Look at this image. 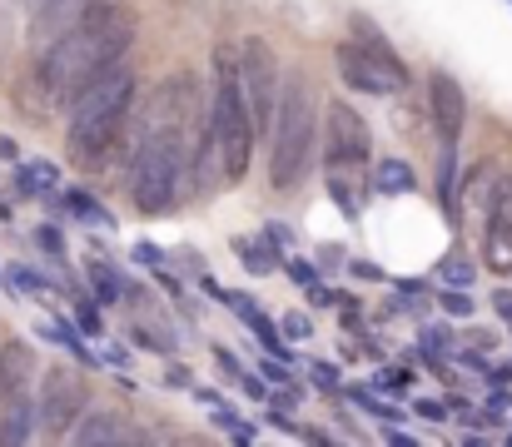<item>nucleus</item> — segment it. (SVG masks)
I'll list each match as a JSON object with an SVG mask.
<instances>
[{"label": "nucleus", "mask_w": 512, "mask_h": 447, "mask_svg": "<svg viewBox=\"0 0 512 447\" xmlns=\"http://www.w3.org/2000/svg\"><path fill=\"white\" fill-rule=\"evenodd\" d=\"M135 35V20L120 0H90L75 30H65L40 60V90L55 105H70L100 70H110Z\"/></svg>", "instance_id": "f257e3e1"}, {"label": "nucleus", "mask_w": 512, "mask_h": 447, "mask_svg": "<svg viewBox=\"0 0 512 447\" xmlns=\"http://www.w3.org/2000/svg\"><path fill=\"white\" fill-rule=\"evenodd\" d=\"M135 100V70L125 60H115L110 70H100L75 100H70V149L80 164H100L110 159L120 135H125V115Z\"/></svg>", "instance_id": "f03ea898"}, {"label": "nucleus", "mask_w": 512, "mask_h": 447, "mask_svg": "<svg viewBox=\"0 0 512 447\" xmlns=\"http://www.w3.org/2000/svg\"><path fill=\"white\" fill-rule=\"evenodd\" d=\"M209 140L219 145L224 179H244L249 159H254V115L244 100V80H239V50H219L214 55V100H209Z\"/></svg>", "instance_id": "7ed1b4c3"}, {"label": "nucleus", "mask_w": 512, "mask_h": 447, "mask_svg": "<svg viewBox=\"0 0 512 447\" xmlns=\"http://www.w3.org/2000/svg\"><path fill=\"white\" fill-rule=\"evenodd\" d=\"M319 140V120H314V90L309 80H289L284 85V105L274 115V140H269V184L274 189H294L314 159Z\"/></svg>", "instance_id": "20e7f679"}, {"label": "nucleus", "mask_w": 512, "mask_h": 447, "mask_svg": "<svg viewBox=\"0 0 512 447\" xmlns=\"http://www.w3.org/2000/svg\"><path fill=\"white\" fill-rule=\"evenodd\" d=\"M239 80H244V100H249L254 130L274 135V115H279V100H284V75H279V60H274L269 40L249 35L239 45Z\"/></svg>", "instance_id": "39448f33"}, {"label": "nucleus", "mask_w": 512, "mask_h": 447, "mask_svg": "<svg viewBox=\"0 0 512 447\" xmlns=\"http://www.w3.org/2000/svg\"><path fill=\"white\" fill-rule=\"evenodd\" d=\"M334 60H339L343 85L358 95H403L408 90V65L393 50H373L363 40H348V45H339Z\"/></svg>", "instance_id": "423d86ee"}, {"label": "nucleus", "mask_w": 512, "mask_h": 447, "mask_svg": "<svg viewBox=\"0 0 512 447\" xmlns=\"http://www.w3.org/2000/svg\"><path fill=\"white\" fill-rule=\"evenodd\" d=\"M40 428H45V438H70V428L80 423V413H85V383L75 378V373H65V368H50L45 373V393H40Z\"/></svg>", "instance_id": "0eeeda50"}, {"label": "nucleus", "mask_w": 512, "mask_h": 447, "mask_svg": "<svg viewBox=\"0 0 512 447\" xmlns=\"http://www.w3.org/2000/svg\"><path fill=\"white\" fill-rule=\"evenodd\" d=\"M329 145H324V154H329V164L334 169H348V164H363L368 159V125H363V115L348 105V100H334L329 105V135H324Z\"/></svg>", "instance_id": "6e6552de"}, {"label": "nucleus", "mask_w": 512, "mask_h": 447, "mask_svg": "<svg viewBox=\"0 0 512 447\" xmlns=\"http://www.w3.org/2000/svg\"><path fill=\"white\" fill-rule=\"evenodd\" d=\"M428 100H433V120H438V135L443 145H458L463 135V120H468V100H463V85L443 70L428 75Z\"/></svg>", "instance_id": "1a4fd4ad"}, {"label": "nucleus", "mask_w": 512, "mask_h": 447, "mask_svg": "<svg viewBox=\"0 0 512 447\" xmlns=\"http://www.w3.org/2000/svg\"><path fill=\"white\" fill-rule=\"evenodd\" d=\"M488 264L498 274L512 269V179H498L493 209H488Z\"/></svg>", "instance_id": "9d476101"}, {"label": "nucleus", "mask_w": 512, "mask_h": 447, "mask_svg": "<svg viewBox=\"0 0 512 447\" xmlns=\"http://www.w3.org/2000/svg\"><path fill=\"white\" fill-rule=\"evenodd\" d=\"M40 378V368H35V353L25 348V343H0V398H15V393H25L30 383Z\"/></svg>", "instance_id": "9b49d317"}, {"label": "nucleus", "mask_w": 512, "mask_h": 447, "mask_svg": "<svg viewBox=\"0 0 512 447\" xmlns=\"http://www.w3.org/2000/svg\"><path fill=\"white\" fill-rule=\"evenodd\" d=\"M70 438L85 447H120V443H130V423L120 413H90V418L80 413V423L70 428Z\"/></svg>", "instance_id": "f8f14e48"}, {"label": "nucleus", "mask_w": 512, "mask_h": 447, "mask_svg": "<svg viewBox=\"0 0 512 447\" xmlns=\"http://www.w3.org/2000/svg\"><path fill=\"white\" fill-rule=\"evenodd\" d=\"M35 428H40V408H35V403H25L20 393H15V398H5L0 443H25V438H35Z\"/></svg>", "instance_id": "ddd939ff"}, {"label": "nucleus", "mask_w": 512, "mask_h": 447, "mask_svg": "<svg viewBox=\"0 0 512 447\" xmlns=\"http://www.w3.org/2000/svg\"><path fill=\"white\" fill-rule=\"evenodd\" d=\"M378 189H383V194H408V189H413V169H408L403 159H383V164H378Z\"/></svg>", "instance_id": "4468645a"}, {"label": "nucleus", "mask_w": 512, "mask_h": 447, "mask_svg": "<svg viewBox=\"0 0 512 447\" xmlns=\"http://www.w3.org/2000/svg\"><path fill=\"white\" fill-rule=\"evenodd\" d=\"M234 249H239V259H244V269H249V274H269V269H274V254H269V249H259V244H244V239H239Z\"/></svg>", "instance_id": "2eb2a0df"}, {"label": "nucleus", "mask_w": 512, "mask_h": 447, "mask_svg": "<svg viewBox=\"0 0 512 447\" xmlns=\"http://www.w3.org/2000/svg\"><path fill=\"white\" fill-rule=\"evenodd\" d=\"M20 179H25V189H50L55 184V164H25Z\"/></svg>", "instance_id": "dca6fc26"}, {"label": "nucleus", "mask_w": 512, "mask_h": 447, "mask_svg": "<svg viewBox=\"0 0 512 447\" xmlns=\"http://www.w3.org/2000/svg\"><path fill=\"white\" fill-rule=\"evenodd\" d=\"M70 204H75V214H85L90 224H110V214H105V209H100L90 194H70Z\"/></svg>", "instance_id": "f3484780"}, {"label": "nucleus", "mask_w": 512, "mask_h": 447, "mask_svg": "<svg viewBox=\"0 0 512 447\" xmlns=\"http://www.w3.org/2000/svg\"><path fill=\"white\" fill-rule=\"evenodd\" d=\"M90 274H95V284H100V298H105V303H115V298H120V284H115V274H110V269H100V264H95Z\"/></svg>", "instance_id": "a211bd4d"}, {"label": "nucleus", "mask_w": 512, "mask_h": 447, "mask_svg": "<svg viewBox=\"0 0 512 447\" xmlns=\"http://www.w3.org/2000/svg\"><path fill=\"white\" fill-rule=\"evenodd\" d=\"M443 308L458 313V318H468V313H473V298L463 294V289H453V294H443Z\"/></svg>", "instance_id": "6ab92c4d"}, {"label": "nucleus", "mask_w": 512, "mask_h": 447, "mask_svg": "<svg viewBox=\"0 0 512 447\" xmlns=\"http://www.w3.org/2000/svg\"><path fill=\"white\" fill-rule=\"evenodd\" d=\"M284 333L289 338H309V318L304 313H284Z\"/></svg>", "instance_id": "aec40b11"}, {"label": "nucleus", "mask_w": 512, "mask_h": 447, "mask_svg": "<svg viewBox=\"0 0 512 447\" xmlns=\"http://www.w3.org/2000/svg\"><path fill=\"white\" fill-rule=\"evenodd\" d=\"M314 383H319V388H334V383H339V368H334V363H314Z\"/></svg>", "instance_id": "412c9836"}, {"label": "nucleus", "mask_w": 512, "mask_h": 447, "mask_svg": "<svg viewBox=\"0 0 512 447\" xmlns=\"http://www.w3.org/2000/svg\"><path fill=\"white\" fill-rule=\"evenodd\" d=\"M443 274H448L453 284H468V279H473V264H458V259H453V264H443Z\"/></svg>", "instance_id": "4be33fe9"}, {"label": "nucleus", "mask_w": 512, "mask_h": 447, "mask_svg": "<svg viewBox=\"0 0 512 447\" xmlns=\"http://www.w3.org/2000/svg\"><path fill=\"white\" fill-rule=\"evenodd\" d=\"M448 338H453L448 328H428V333H423V343H428V353H438V348H448Z\"/></svg>", "instance_id": "5701e85b"}, {"label": "nucleus", "mask_w": 512, "mask_h": 447, "mask_svg": "<svg viewBox=\"0 0 512 447\" xmlns=\"http://www.w3.org/2000/svg\"><path fill=\"white\" fill-rule=\"evenodd\" d=\"M418 418H428V423H443V418H448V408H443V403H418Z\"/></svg>", "instance_id": "b1692460"}, {"label": "nucleus", "mask_w": 512, "mask_h": 447, "mask_svg": "<svg viewBox=\"0 0 512 447\" xmlns=\"http://www.w3.org/2000/svg\"><path fill=\"white\" fill-rule=\"evenodd\" d=\"M35 239H40V249H50V254H60V234H55V229H40Z\"/></svg>", "instance_id": "393cba45"}, {"label": "nucleus", "mask_w": 512, "mask_h": 447, "mask_svg": "<svg viewBox=\"0 0 512 447\" xmlns=\"http://www.w3.org/2000/svg\"><path fill=\"white\" fill-rule=\"evenodd\" d=\"M239 383H244V393H249V398H264V383H259V378H249V373H244Z\"/></svg>", "instance_id": "a878e982"}, {"label": "nucleus", "mask_w": 512, "mask_h": 447, "mask_svg": "<svg viewBox=\"0 0 512 447\" xmlns=\"http://www.w3.org/2000/svg\"><path fill=\"white\" fill-rule=\"evenodd\" d=\"M0 159H15V140H5V135H0Z\"/></svg>", "instance_id": "bb28decb"}, {"label": "nucleus", "mask_w": 512, "mask_h": 447, "mask_svg": "<svg viewBox=\"0 0 512 447\" xmlns=\"http://www.w3.org/2000/svg\"><path fill=\"white\" fill-rule=\"evenodd\" d=\"M498 313H508L512 318V294H498Z\"/></svg>", "instance_id": "cd10ccee"}]
</instances>
